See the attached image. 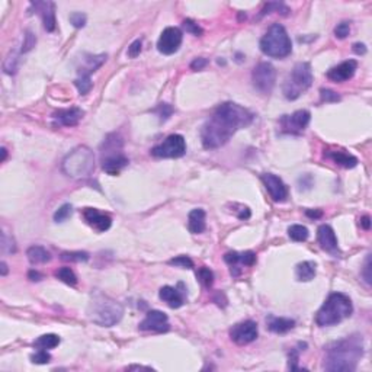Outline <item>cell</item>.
Listing matches in <instances>:
<instances>
[{
  "mask_svg": "<svg viewBox=\"0 0 372 372\" xmlns=\"http://www.w3.org/2000/svg\"><path fill=\"white\" fill-rule=\"evenodd\" d=\"M306 214L310 217V218H320V217L323 215V213H321V211H316V210H314V211H313V210H308Z\"/></svg>",
  "mask_w": 372,
  "mask_h": 372,
  "instance_id": "55",
  "label": "cell"
},
{
  "mask_svg": "<svg viewBox=\"0 0 372 372\" xmlns=\"http://www.w3.org/2000/svg\"><path fill=\"white\" fill-rule=\"evenodd\" d=\"M353 51L356 53V54H365L367 53V47L364 44H361V43H356V44H353Z\"/></svg>",
  "mask_w": 372,
  "mask_h": 372,
  "instance_id": "52",
  "label": "cell"
},
{
  "mask_svg": "<svg viewBox=\"0 0 372 372\" xmlns=\"http://www.w3.org/2000/svg\"><path fill=\"white\" fill-rule=\"evenodd\" d=\"M252 82H253V86L258 92H261L263 95H269L275 86V82H276L275 67L270 63H259L253 68Z\"/></svg>",
  "mask_w": 372,
  "mask_h": 372,
  "instance_id": "10",
  "label": "cell"
},
{
  "mask_svg": "<svg viewBox=\"0 0 372 372\" xmlns=\"http://www.w3.org/2000/svg\"><path fill=\"white\" fill-rule=\"evenodd\" d=\"M253 116L250 110L234 102L221 104L202 127V146L208 150L224 146L239 130L249 127Z\"/></svg>",
  "mask_w": 372,
  "mask_h": 372,
  "instance_id": "1",
  "label": "cell"
},
{
  "mask_svg": "<svg viewBox=\"0 0 372 372\" xmlns=\"http://www.w3.org/2000/svg\"><path fill=\"white\" fill-rule=\"evenodd\" d=\"M31 6L41 15L47 32L55 29V3L54 1H32Z\"/></svg>",
  "mask_w": 372,
  "mask_h": 372,
  "instance_id": "19",
  "label": "cell"
},
{
  "mask_svg": "<svg viewBox=\"0 0 372 372\" xmlns=\"http://www.w3.org/2000/svg\"><path fill=\"white\" fill-rule=\"evenodd\" d=\"M31 361L34 364H38V365H44V364H48L51 361V355L44 349H38L34 355H31Z\"/></svg>",
  "mask_w": 372,
  "mask_h": 372,
  "instance_id": "38",
  "label": "cell"
},
{
  "mask_svg": "<svg viewBox=\"0 0 372 372\" xmlns=\"http://www.w3.org/2000/svg\"><path fill=\"white\" fill-rule=\"evenodd\" d=\"M85 115V110L73 106L67 109H58L53 113L54 127H76Z\"/></svg>",
  "mask_w": 372,
  "mask_h": 372,
  "instance_id": "15",
  "label": "cell"
},
{
  "mask_svg": "<svg viewBox=\"0 0 372 372\" xmlns=\"http://www.w3.org/2000/svg\"><path fill=\"white\" fill-rule=\"evenodd\" d=\"M101 163L102 169L110 176L119 175V172L130 163L124 154V141L118 134H109L101 144Z\"/></svg>",
  "mask_w": 372,
  "mask_h": 372,
  "instance_id": "5",
  "label": "cell"
},
{
  "mask_svg": "<svg viewBox=\"0 0 372 372\" xmlns=\"http://www.w3.org/2000/svg\"><path fill=\"white\" fill-rule=\"evenodd\" d=\"M298 358H300V353H298V350L295 349H291L289 352V355H288V370H291V371H298L300 370V367H298Z\"/></svg>",
  "mask_w": 372,
  "mask_h": 372,
  "instance_id": "42",
  "label": "cell"
},
{
  "mask_svg": "<svg viewBox=\"0 0 372 372\" xmlns=\"http://www.w3.org/2000/svg\"><path fill=\"white\" fill-rule=\"evenodd\" d=\"M83 218L92 228H95L99 233H104V231L109 230L110 224H112V219H110L109 215L105 214V213H101L96 208L83 210Z\"/></svg>",
  "mask_w": 372,
  "mask_h": 372,
  "instance_id": "17",
  "label": "cell"
},
{
  "mask_svg": "<svg viewBox=\"0 0 372 372\" xmlns=\"http://www.w3.org/2000/svg\"><path fill=\"white\" fill-rule=\"evenodd\" d=\"M182 38H183V35H182V31L179 28L169 26L161 32L159 43H157V48L161 54H166V55L175 54L182 44Z\"/></svg>",
  "mask_w": 372,
  "mask_h": 372,
  "instance_id": "13",
  "label": "cell"
},
{
  "mask_svg": "<svg viewBox=\"0 0 372 372\" xmlns=\"http://www.w3.org/2000/svg\"><path fill=\"white\" fill-rule=\"evenodd\" d=\"M353 313V306L348 295L342 292H333L328 295L324 304L320 307L316 316V323L320 327L334 326L348 319Z\"/></svg>",
  "mask_w": 372,
  "mask_h": 372,
  "instance_id": "4",
  "label": "cell"
},
{
  "mask_svg": "<svg viewBox=\"0 0 372 372\" xmlns=\"http://www.w3.org/2000/svg\"><path fill=\"white\" fill-rule=\"evenodd\" d=\"M140 330L144 331H167L170 328L169 324V319L163 311L159 310H152L147 313L146 319L140 323Z\"/></svg>",
  "mask_w": 372,
  "mask_h": 372,
  "instance_id": "14",
  "label": "cell"
},
{
  "mask_svg": "<svg viewBox=\"0 0 372 372\" xmlns=\"http://www.w3.org/2000/svg\"><path fill=\"white\" fill-rule=\"evenodd\" d=\"M295 326V321L292 319L285 317H269L267 320V328L273 333H286L292 330Z\"/></svg>",
  "mask_w": 372,
  "mask_h": 372,
  "instance_id": "27",
  "label": "cell"
},
{
  "mask_svg": "<svg viewBox=\"0 0 372 372\" xmlns=\"http://www.w3.org/2000/svg\"><path fill=\"white\" fill-rule=\"evenodd\" d=\"M55 278L60 279L61 282H64L67 285H76L77 284V276L76 273L70 269V267H60L58 270H55Z\"/></svg>",
  "mask_w": 372,
  "mask_h": 372,
  "instance_id": "30",
  "label": "cell"
},
{
  "mask_svg": "<svg viewBox=\"0 0 372 372\" xmlns=\"http://www.w3.org/2000/svg\"><path fill=\"white\" fill-rule=\"evenodd\" d=\"M350 32V25L349 22H340L336 28H334V35L339 40H345Z\"/></svg>",
  "mask_w": 372,
  "mask_h": 372,
  "instance_id": "44",
  "label": "cell"
},
{
  "mask_svg": "<svg viewBox=\"0 0 372 372\" xmlns=\"http://www.w3.org/2000/svg\"><path fill=\"white\" fill-rule=\"evenodd\" d=\"M310 119H311L310 112L306 109H301L291 113V115H284L281 118L279 124H281L282 132L298 135V134L304 132L307 125L310 124Z\"/></svg>",
  "mask_w": 372,
  "mask_h": 372,
  "instance_id": "11",
  "label": "cell"
},
{
  "mask_svg": "<svg viewBox=\"0 0 372 372\" xmlns=\"http://www.w3.org/2000/svg\"><path fill=\"white\" fill-rule=\"evenodd\" d=\"M364 356V340L361 334H352L333 342L326 349L324 370L330 372H352Z\"/></svg>",
  "mask_w": 372,
  "mask_h": 372,
  "instance_id": "2",
  "label": "cell"
},
{
  "mask_svg": "<svg viewBox=\"0 0 372 372\" xmlns=\"http://www.w3.org/2000/svg\"><path fill=\"white\" fill-rule=\"evenodd\" d=\"M261 50L272 58H284L291 54L292 43L281 23H273L261 40Z\"/></svg>",
  "mask_w": 372,
  "mask_h": 372,
  "instance_id": "7",
  "label": "cell"
},
{
  "mask_svg": "<svg viewBox=\"0 0 372 372\" xmlns=\"http://www.w3.org/2000/svg\"><path fill=\"white\" fill-rule=\"evenodd\" d=\"M237 217H239L240 219H247L249 217H250V210H249L247 207H243V205H241L240 213L237 214Z\"/></svg>",
  "mask_w": 372,
  "mask_h": 372,
  "instance_id": "51",
  "label": "cell"
},
{
  "mask_svg": "<svg viewBox=\"0 0 372 372\" xmlns=\"http://www.w3.org/2000/svg\"><path fill=\"white\" fill-rule=\"evenodd\" d=\"M63 172L74 179L90 177L95 170V154L86 146H79L63 160Z\"/></svg>",
  "mask_w": 372,
  "mask_h": 372,
  "instance_id": "6",
  "label": "cell"
},
{
  "mask_svg": "<svg viewBox=\"0 0 372 372\" xmlns=\"http://www.w3.org/2000/svg\"><path fill=\"white\" fill-rule=\"evenodd\" d=\"M26 256L29 259V262L34 265H40V263H47L51 261V255L50 252H47V249L41 246H31L26 250Z\"/></svg>",
  "mask_w": 372,
  "mask_h": 372,
  "instance_id": "28",
  "label": "cell"
},
{
  "mask_svg": "<svg viewBox=\"0 0 372 372\" xmlns=\"http://www.w3.org/2000/svg\"><path fill=\"white\" fill-rule=\"evenodd\" d=\"M288 234L294 241H306L308 239V228L300 224H294L288 228Z\"/></svg>",
  "mask_w": 372,
  "mask_h": 372,
  "instance_id": "31",
  "label": "cell"
},
{
  "mask_svg": "<svg viewBox=\"0 0 372 372\" xmlns=\"http://www.w3.org/2000/svg\"><path fill=\"white\" fill-rule=\"evenodd\" d=\"M141 53V40H135L130 47H128V57L130 58H135L138 57Z\"/></svg>",
  "mask_w": 372,
  "mask_h": 372,
  "instance_id": "48",
  "label": "cell"
},
{
  "mask_svg": "<svg viewBox=\"0 0 372 372\" xmlns=\"http://www.w3.org/2000/svg\"><path fill=\"white\" fill-rule=\"evenodd\" d=\"M361 225H362L365 230H370V227H371V218H370V215H364V217L361 218Z\"/></svg>",
  "mask_w": 372,
  "mask_h": 372,
  "instance_id": "54",
  "label": "cell"
},
{
  "mask_svg": "<svg viewBox=\"0 0 372 372\" xmlns=\"http://www.w3.org/2000/svg\"><path fill=\"white\" fill-rule=\"evenodd\" d=\"M159 297L170 308H179L185 304V292L179 291L176 286H163L159 292Z\"/></svg>",
  "mask_w": 372,
  "mask_h": 372,
  "instance_id": "22",
  "label": "cell"
},
{
  "mask_svg": "<svg viewBox=\"0 0 372 372\" xmlns=\"http://www.w3.org/2000/svg\"><path fill=\"white\" fill-rule=\"evenodd\" d=\"M1 252L3 253H15L16 252V244L13 237H9L6 233L1 234Z\"/></svg>",
  "mask_w": 372,
  "mask_h": 372,
  "instance_id": "37",
  "label": "cell"
},
{
  "mask_svg": "<svg viewBox=\"0 0 372 372\" xmlns=\"http://www.w3.org/2000/svg\"><path fill=\"white\" fill-rule=\"evenodd\" d=\"M172 112H173V109H172V108H170V105H167V104H160V105H159V108L156 109V113L159 115L160 121H166V119H169V116L172 115Z\"/></svg>",
  "mask_w": 372,
  "mask_h": 372,
  "instance_id": "45",
  "label": "cell"
},
{
  "mask_svg": "<svg viewBox=\"0 0 372 372\" xmlns=\"http://www.w3.org/2000/svg\"><path fill=\"white\" fill-rule=\"evenodd\" d=\"M224 261L231 266V275L239 276L240 270H239V265H244V266H253L256 263V253L253 252H243V253H237V252H228L224 255Z\"/></svg>",
  "mask_w": 372,
  "mask_h": 372,
  "instance_id": "18",
  "label": "cell"
},
{
  "mask_svg": "<svg viewBox=\"0 0 372 372\" xmlns=\"http://www.w3.org/2000/svg\"><path fill=\"white\" fill-rule=\"evenodd\" d=\"M127 370H130V371H131V370H146V371H152L150 367H141V365H140V367H138V365H131V367H128Z\"/></svg>",
  "mask_w": 372,
  "mask_h": 372,
  "instance_id": "56",
  "label": "cell"
},
{
  "mask_svg": "<svg viewBox=\"0 0 372 372\" xmlns=\"http://www.w3.org/2000/svg\"><path fill=\"white\" fill-rule=\"evenodd\" d=\"M259 330H258V324L252 320H246L237 323L236 326H233V328L230 330V337L234 343L237 345H249L252 342H255L258 339Z\"/></svg>",
  "mask_w": 372,
  "mask_h": 372,
  "instance_id": "12",
  "label": "cell"
},
{
  "mask_svg": "<svg viewBox=\"0 0 372 372\" xmlns=\"http://www.w3.org/2000/svg\"><path fill=\"white\" fill-rule=\"evenodd\" d=\"M320 95H321V101L323 102H339L340 101V96L336 92L328 90V89H321Z\"/></svg>",
  "mask_w": 372,
  "mask_h": 372,
  "instance_id": "46",
  "label": "cell"
},
{
  "mask_svg": "<svg viewBox=\"0 0 372 372\" xmlns=\"http://www.w3.org/2000/svg\"><path fill=\"white\" fill-rule=\"evenodd\" d=\"M35 43H37V38L34 37V34L32 32H26L25 34V41H23V44H22V53H26V51H29L32 47H35Z\"/></svg>",
  "mask_w": 372,
  "mask_h": 372,
  "instance_id": "47",
  "label": "cell"
},
{
  "mask_svg": "<svg viewBox=\"0 0 372 372\" xmlns=\"http://www.w3.org/2000/svg\"><path fill=\"white\" fill-rule=\"evenodd\" d=\"M313 85V70L308 63H297L284 83V96L289 101L298 99Z\"/></svg>",
  "mask_w": 372,
  "mask_h": 372,
  "instance_id": "8",
  "label": "cell"
},
{
  "mask_svg": "<svg viewBox=\"0 0 372 372\" xmlns=\"http://www.w3.org/2000/svg\"><path fill=\"white\" fill-rule=\"evenodd\" d=\"M7 273V265L6 262H1V276H4Z\"/></svg>",
  "mask_w": 372,
  "mask_h": 372,
  "instance_id": "57",
  "label": "cell"
},
{
  "mask_svg": "<svg viewBox=\"0 0 372 372\" xmlns=\"http://www.w3.org/2000/svg\"><path fill=\"white\" fill-rule=\"evenodd\" d=\"M261 179H262L263 185H265L266 191L269 192L270 198L275 202H284L288 197V189L282 182V179L276 175H272V173H265Z\"/></svg>",
  "mask_w": 372,
  "mask_h": 372,
  "instance_id": "16",
  "label": "cell"
},
{
  "mask_svg": "<svg viewBox=\"0 0 372 372\" xmlns=\"http://www.w3.org/2000/svg\"><path fill=\"white\" fill-rule=\"evenodd\" d=\"M89 319L102 327H112L121 321L124 316V307L116 300L96 291L90 295L88 306Z\"/></svg>",
  "mask_w": 372,
  "mask_h": 372,
  "instance_id": "3",
  "label": "cell"
},
{
  "mask_svg": "<svg viewBox=\"0 0 372 372\" xmlns=\"http://www.w3.org/2000/svg\"><path fill=\"white\" fill-rule=\"evenodd\" d=\"M207 64H208V60L204 58V57H199V58H195V60L191 63V68H192V70H202Z\"/></svg>",
  "mask_w": 372,
  "mask_h": 372,
  "instance_id": "50",
  "label": "cell"
},
{
  "mask_svg": "<svg viewBox=\"0 0 372 372\" xmlns=\"http://www.w3.org/2000/svg\"><path fill=\"white\" fill-rule=\"evenodd\" d=\"M186 153V141L180 134L169 135L163 143L152 149V154L159 159H177Z\"/></svg>",
  "mask_w": 372,
  "mask_h": 372,
  "instance_id": "9",
  "label": "cell"
},
{
  "mask_svg": "<svg viewBox=\"0 0 372 372\" xmlns=\"http://www.w3.org/2000/svg\"><path fill=\"white\" fill-rule=\"evenodd\" d=\"M356 68H358V63L355 60H346L340 63L339 66L330 68L327 71V77L334 83H343L353 77Z\"/></svg>",
  "mask_w": 372,
  "mask_h": 372,
  "instance_id": "20",
  "label": "cell"
},
{
  "mask_svg": "<svg viewBox=\"0 0 372 372\" xmlns=\"http://www.w3.org/2000/svg\"><path fill=\"white\" fill-rule=\"evenodd\" d=\"M28 278H29L31 281H40V279H43V275H41L40 272H37V270H29Z\"/></svg>",
  "mask_w": 372,
  "mask_h": 372,
  "instance_id": "53",
  "label": "cell"
},
{
  "mask_svg": "<svg viewBox=\"0 0 372 372\" xmlns=\"http://www.w3.org/2000/svg\"><path fill=\"white\" fill-rule=\"evenodd\" d=\"M169 263L173 265V266H179V267H186V269H192L194 267L192 259L188 258V256H177L175 259L169 261Z\"/></svg>",
  "mask_w": 372,
  "mask_h": 372,
  "instance_id": "41",
  "label": "cell"
},
{
  "mask_svg": "<svg viewBox=\"0 0 372 372\" xmlns=\"http://www.w3.org/2000/svg\"><path fill=\"white\" fill-rule=\"evenodd\" d=\"M74 85L79 90L80 95H86L90 92V89L93 86L92 80H90V76H79L76 80H74Z\"/></svg>",
  "mask_w": 372,
  "mask_h": 372,
  "instance_id": "35",
  "label": "cell"
},
{
  "mask_svg": "<svg viewBox=\"0 0 372 372\" xmlns=\"http://www.w3.org/2000/svg\"><path fill=\"white\" fill-rule=\"evenodd\" d=\"M183 28L186 29V32H189V34H192L195 37H201L202 35V28L195 21H192V19H185L183 21Z\"/></svg>",
  "mask_w": 372,
  "mask_h": 372,
  "instance_id": "40",
  "label": "cell"
},
{
  "mask_svg": "<svg viewBox=\"0 0 372 372\" xmlns=\"http://www.w3.org/2000/svg\"><path fill=\"white\" fill-rule=\"evenodd\" d=\"M197 276L198 279H199V282L204 285L205 288H210L213 282H214V273H213V270L210 269V267H207V266H202V267H199L197 272Z\"/></svg>",
  "mask_w": 372,
  "mask_h": 372,
  "instance_id": "33",
  "label": "cell"
},
{
  "mask_svg": "<svg viewBox=\"0 0 372 372\" xmlns=\"http://www.w3.org/2000/svg\"><path fill=\"white\" fill-rule=\"evenodd\" d=\"M273 10L281 12L282 15H288V13H289V9H288L285 4H282V3H278V1H269V3H266V4H265V7L262 9L261 15L270 13V12H273Z\"/></svg>",
  "mask_w": 372,
  "mask_h": 372,
  "instance_id": "36",
  "label": "cell"
},
{
  "mask_svg": "<svg viewBox=\"0 0 372 372\" xmlns=\"http://www.w3.org/2000/svg\"><path fill=\"white\" fill-rule=\"evenodd\" d=\"M18 54L16 53H9L7 57L4 58V63H3V71L6 74H15L16 70H18Z\"/></svg>",
  "mask_w": 372,
  "mask_h": 372,
  "instance_id": "32",
  "label": "cell"
},
{
  "mask_svg": "<svg viewBox=\"0 0 372 372\" xmlns=\"http://www.w3.org/2000/svg\"><path fill=\"white\" fill-rule=\"evenodd\" d=\"M1 154H3V157H1V161H4V160H6V156H7V150H6L4 147L1 149Z\"/></svg>",
  "mask_w": 372,
  "mask_h": 372,
  "instance_id": "58",
  "label": "cell"
},
{
  "mask_svg": "<svg viewBox=\"0 0 372 372\" xmlns=\"http://www.w3.org/2000/svg\"><path fill=\"white\" fill-rule=\"evenodd\" d=\"M70 215H71V205H70V204H64L63 207H60V208L55 211V214H54V221H55V222H63V221H66Z\"/></svg>",
  "mask_w": 372,
  "mask_h": 372,
  "instance_id": "39",
  "label": "cell"
},
{
  "mask_svg": "<svg viewBox=\"0 0 372 372\" xmlns=\"http://www.w3.org/2000/svg\"><path fill=\"white\" fill-rule=\"evenodd\" d=\"M295 273H297V278L298 281L301 282H308L311 279H314L316 273H317V263L311 262V261H306V262H301L297 265V269H295Z\"/></svg>",
  "mask_w": 372,
  "mask_h": 372,
  "instance_id": "26",
  "label": "cell"
},
{
  "mask_svg": "<svg viewBox=\"0 0 372 372\" xmlns=\"http://www.w3.org/2000/svg\"><path fill=\"white\" fill-rule=\"evenodd\" d=\"M86 15L82 13V12H74L70 15V22L73 23L74 28H83L86 25Z\"/></svg>",
  "mask_w": 372,
  "mask_h": 372,
  "instance_id": "43",
  "label": "cell"
},
{
  "mask_svg": "<svg viewBox=\"0 0 372 372\" xmlns=\"http://www.w3.org/2000/svg\"><path fill=\"white\" fill-rule=\"evenodd\" d=\"M326 157L345 169H353L358 164V159L353 154L342 152V150H330L326 153Z\"/></svg>",
  "mask_w": 372,
  "mask_h": 372,
  "instance_id": "23",
  "label": "cell"
},
{
  "mask_svg": "<svg viewBox=\"0 0 372 372\" xmlns=\"http://www.w3.org/2000/svg\"><path fill=\"white\" fill-rule=\"evenodd\" d=\"M370 270H371V255L367 258V261H365V266H364V270H362V276H364L365 282H367L368 285L371 284V273H370Z\"/></svg>",
  "mask_w": 372,
  "mask_h": 372,
  "instance_id": "49",
  "label": "cell"
},
{
  "mask_svg": "<svg viewBox=\"0 0 372 372\" xmlns=\"http://www.w3.org/2000/svg\"><path fill=\"white\" fill-rule=\"evenodd\" d=\"M58 343H60V337L57 336V334H53V333H48V334H43V336H40L37 340H35V343H34V346L37 348V349H54L55 346H58Z\"/></svg>",
  "mask_w": 372,
  "mask_h": 372,
  "instance_id": "29",
  "label": "cell"
},
{
  "mask_svg": "<svg viewBox=\"0 0 372 372\" xmlns=\"http://www.w3.org/2000/svg\"><path fill=\"white\" fill-rule=\"evenodd\" d=\"M83 61H85V66L79 67L77 73H79V76H90L92 73H95L99 67L106 61V54L86 55V57L83 58Z\"/></svg>",
  "mask_w": 372,
  "mask_h": 372,
  "instance_id": "24",
  "label": "cell"
},
{
  "mask_svg": "<svg viewBox=\"0 0 372 372\" xmlns=\"http://www.w3.org/2000/svg\"><path fill=\"white\" fill-rule=\"evenodd\" d=\"M317 239H319V243H320L321 249H324L326 252L331 253V255H337L339 253L337 237H336L334 230L330 225L323 224V225L319 227V230H317Z\"/></svg>",
  "mask_w": 372,
  "mask_h": 372,
  "instance_id": "21",
  "label": "cell"
},
{
  "mask_svg": "<svg viewBox=\"0 0 372 372\" xmlns=\"http://www.w3.org/2000/svg\"><path fill=\"white\" fill-rule=\"evenodd\" d=\"M61 261H67V262H88L89 255L86 252H64V253H61Z\"/></svg>",
  "mask_w": 372,
  "mask_h": 372,
  "instance_id": "34",
  "label": "cell"
},
{
  "mask_svg": "<svg viewBox=\"0 0 372 372\" xmlns=\"http://www.w3.org/2000/svg\"><path fill=\"white\" fill-rule=\"evenodd\" d=\"M205 211L197 208L192 210L188 215V228L192 234H201L205 230Z\"/></svg>",
  "mask_w": 372,
  "mask_h": 372,
  "instance_id": "25",
  "label": "cell"
}]
</instances>
